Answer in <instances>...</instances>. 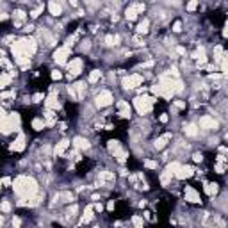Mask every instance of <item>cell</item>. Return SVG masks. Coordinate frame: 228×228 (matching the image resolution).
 I'll list each match as a JSON object with an SVG mask.
<instances>
[{
    "label": "cell",
    "instance_id": "38",
    "mask_svg": "<svg viewBox=\"0 0 228 228\" xmlns=\"http://www.w3.org/2000/svg\"><path fill=\"white\" fill-rule=\"evenodd\" d=\"M52 78H54V80H61V78H62V73L57 72V70H54V72H52Z\"/></svg>",
    "mask_w": 228,
    "mask_h": 228
},
{
    "label": "cell",
    "instance_id": "22",
    "mask_svg": "<svg viewBox=\"0 0 228 228\" xmlns=\"http://www.w3.org/2000/svg\"><path fill=\"white\" fill-rule=\"evenodd\" d=\"M11 82V75L9 73H0V89H4Z\"/></svg>",
    "mask_w": 228,
    "mask_h": 228
},
{
    "label": "cell",
    "instance_id": "42",
    "mask_svg": "<svg viewBox=\"0 0 228 228\" xmlns=\"http://www.w3.org/2000/svg\"><path fill=\"white\" fill-rule=\"evenodd\" d=\"M193 159H194V162H201V161H203V155H201V153H194Z\"/></svg>",
    "mask_w": 228,
    "mask_h": 228
},
{
    "label": "cell",
    "instance_id": "50",
    "mask_svg": "<svg viewBox=\"0 0 228 228\" xmlns=\"http://www.w3.org/2000/svg\"><path fill=\"white\" fill-rule=\"evenodd\" d=\"M177 52L180 54V56H184V54H185V48H182V46H178V48H177Z\"/></svg>",
    "mask_w": 228,
    "mask_h": 228
},
{
    "label": "cell",
    "instance_id": "35",
    "mask_svg": "<svg viewBox=\"0 0 228 228\" xmlns=\"http://www.w3.org/2000/svg\"><path fill=\"white\" fill-rule=\"evenodd\" d=\"M41 13H43V6H39L38 9H34V11H30V16H32V18H38L39 14H41Z\"/></svg>",
    "mask_w": 228,
    "mask_h": 228
},
{
    "label": "cell",
    "instance_id": "43",
    "mask_svg": "<svg viewBox=\"0 0 228 228\" xmlns=\"http://www.w3.org/2000/svg\"><path fill=\"white\" fill-rule=\"evenodd\" d=\"M216 173H225V164H223V162L216 166Z\"/></svg>",
    "mask_w": 228,
    "mask_h": 228
},
{
    "label": "cell",
    "instance_id": "16",
    "mask_svg": "<svg viewBox=\"0 0 228 228\" xmlns=\"http://www.w3.org/2000/svg\"><path fill=\"white\" fill-rule=\"evenodd\" d=\"M118 109H119V116L130 118V105H128L127 102H119L118 103Z\"/></svg>",
    "mask_w": 228,
    "mask_h": 228
},
{
    "label": "cell",
    "instance_id": "45",
    "mask_svg": "<svg viewBox=\"0 0 228 228\" xmlns=\"http://www.w3.org/2000/svg\"><path fill=\"white\" fill-rule=\"evenodd\" d=\"M175 107H177V109H184L185 102H175Z\"/></svg>",
    "mask_w": 228,
    "mask_h": 228
},
{
    "label": "cell",
    "instance_id": "5",
    "mask_svg": "<svg viewBox=\"0 0 228 228\" xmlns=\"http://www.w3.org/2000/svg\"><path fill=\"white\" fill-rule=\"evenodd\" d=\"M68 56H70V48H68V46H61V48H57V50L54 52V61H56L57 64H64Z\"/></svg>",
    "mask_w": 228,
    "mask_h": 228
},
{
    "label": "cell",
    "instance_id": "26",
    "mask_svg": "<svg viewBox=\"0 0 228 228\" xmlns=\"http://www.w3.org/2000/svg\"><path fill=\"white\" fill-rule=\"evenodd\" d=\"M114 157H116L119 162H125V161H127V151L121 150V148H118V150L114 151Z\"/></svg>",
    "mask_w": 228,
    "mask_h": 228
},
{
    "label": "cell",
    "instance_id": "51",
    "mask_svg": "<svg viewBox=\"0 0 228 228\" xmlns=\"http://www.w3.org/2000/svg\"><path fill=\"white\" fill-rule=\"evenodd\" d=\"M20 223H22V221H20L18 217H14V219H13V225H14V226H20Z\"/></svg>",
    "mask_w": 228,
    "mask_h": 228
},
{
    "label": "cell",
    "instance_id": "15",
    "mask_svg": "<svg viewBox=\"0 0 228 228\" xmlns=\"http://www.w3.org/2000/svg\"><path fill=\"white\" fill-rule=\"evenodd\" d=\"M48 9H50V13L54 14V16H61L62 14V7H61L59 2H54V0H52L50 4H48Z\"/></svg>",
    "mask_w": 228,
    "mask_h": 228
},
{
    "label": "cell",
    "instance_id": "33",
    "mask_svg": "<svg viewBox=\"0 0 228 228\" xmlns=\"http://www.w3.org/2000/svg\"><path fill=\"white\" fill-rule=\"evenodd\" d=\"M178 167H180V162H171V164H169V166H167L166 169H167L169 173H175V171L178 169Z\"/></svg>",
    "mask_w": 228,
    "mask_h": 228
},
{
    "label": "cell",
    "instance_id": "4",
    "mask_svg": "<svg viewBox=\"0 0 228 228\" xmlns=\"http://www.w3.org/2000/svg\"><path fill=\"white\" fill-rule=\"evenodd\" d=\"M141 82H143V77H141L139 73H134V75H130V77H127L123 80V86L127 89H134V87H137V86H141Z\"/></svg>",
    "mask_w": 228,
    "mask_h": 228
},
{
    "label": "cell",
    "instance_id": "2",
    "mask_svg": "<svg viewBox=\"0 0 228 228\" xmlns=\"http://www.w3.org/2000/svg\"><path fill=\"white\" fill-rule=\"evenodd\" d=\"M153 102H155V100L150 98V96H137V98L134 100V105H135V109H137L139 114H148V112L151 111Z\"/></svg>",
    "mask_w": 228,
    "mask_h": 228
},
{
    "label": "cell",
    "instance_id": "36",
    "mask_svg": "<svg viewBox=\"0 0 228 228\" xmlns=\"http://www.w3.org/2000/svg\"><path fill=\"white\" fill-rule=\"evenodd\" d=\"M145 166L148 167V169H157V162L155 161H146Z\"/></svg>",
    "mask_w": 228,
    "mask_h": 228
},
{
    "label": "cell",
    "instance_id": "29",
    "mask_svg": "<svg viewBox=\"0 0 228 228\" xmlns=\"http://www.w3.org/2000/svg\"><path fill=\"white\" fill-rule=\"evenodd\" d=\"M118 41H119V36H107V38H105V45H107V46L118 45Z\"/></svg>",
    "mask_w": 228,
    "mask_h": 228
},
{
    "label": "cell",
    "instance_id": "55",
    "mask_svg": "<svg viewBox=\"0 0 228 228\" xmlns=\"http://www.w3.org/2000/svg\"><path fill=\"white\" fill-rule=\"evenodd\" d=\"M196 2H198V0H196Z\"/></svg>",
    "mask_w": 228,
    "mask_h": 228
},
{
    "label": "cell",
    "instance_id": "31",
    "mask_svg": "<svg viewBox=\"0 0 228 228\" xmlns=\"http://www.w3.org/2000/svg\"><path fill=\"white\" fill-rule=\"evenodd\" d=\"M107 148H109V151H111V153H114V151H116L118 148H121V146H119V141H109Z\"/></svg>",
    "mask_w": 228,
    "mask_h": 228
},
{
    "label": "cell",
    "instance_id": "49",
    "mask_svg": "<svg viewBox=\"0 0 228 228\" xmlns=\"http://www.w3.org/2000/svg\"><path fill=\"white\" fill-rule=\"evenodd\" d=\"M159 119H161L162 123H166L167 119H169V118H167V114H161V118H159Z\"/></svg>",
    "mask_w": 228,
    "mask_h": 228
},
{
    "label": "cell",
    "instance_id": "40",
    "mask_svg": "<svg viewBox=\"0 0 228 228\" xmlns=\"http://www.w3.org/2000/svg\"><path fill=\"white\" fill-rule=\"evenodd\" d=\"M14 16H16V20H25L27 14H25L23 11H16V13H14Z\"/></svg>",
    "mask_w": 228,
    "mask_h": 228
},
{
    "label": "cell",
    "instance_id": "25",
    "mask_svg": "<svg viewBox=\"0 0 228 228\" xmlns=\"http://www.w3.org/2000/svg\"><path fill=\"white\" fill-rule=\"evenodd\" d=\"M102 77V72L100 70H93V72L89 73V82L91 84H95V82H98V78Z\"/></svg>",
    "mask_w": 228,
    "mask_h": 228
},
{
    "label": "cell",
    "instance_id": "18",
    "mask_svg": "<svg viewBox=\"0 0 228 228\" xmlns=\"http://www.w3.org/2000/svg\"><path fill=\"white\" fill-rule=\"evenodd\" d=\"M68 146H70V141H61V143H57V146H56V155H62V153H64V151H66V148Z\"/></svg>",
    "mask_w": 228,
    "mask_h": 228
},
{
    "label": "cell",
    "instance_id": "47",
    "mask_svg": "<svg viewBox=\"0 0 228 228\" xmlns=\"http://www.w3.org/2000/svg\"><path fill=\"white\" fill-rule=\"evenodd\" d=\"M2 184H4V185H11V178H9V177L2 178Z\"/></svg>",
    "mask_w": 228,
    "mask_h": 228
},
{
    "label": "cell",
    "instance_id": "46",
    "mask_svg": "<svg viewBox=\"0 0 228 228\" xmlns=\"http://www.w3.org/2000/svg\"><path fill=\"white\" fill-rule=\"evenodd\" d=\"M43 100V95H41V93H36V95H34V102H41Z\"/></svg>",
    "mask_w": 228,
    "mask_h": 228
},
{
    "label": "cell",
    "instance_id": "1",
    "mask_svg": "<svg viewBox=\"0 0 228 228\" xmlns=\"http://www.w3.org/2000/svg\"><path fill=\"white\" fill-rule=\"evenodd\" d=\"M13 185H14L16 194L23 196V198H30V196L38 191V184H36V180L30 178V177H18Z\"/></svg>",
    "mask_w": 228,
    "mask_h": 228
},
{
    "label": "cell",
    "instance_id": "41",
    "mask_svg": "<svg viewBox=\"0 0 228 228\" xmlns=\"http://www.w3.org/2000/svg\"><path fill=\"white\" fill-rule=\"evenodd\" d=\"M62 198H64V201H73V194H72V193H64Z\"/></svg>",
    "mask_w": 228,
    "mask_h": 228
},
{
    "label": "cell",
    "instance_id": "52",
    "mask_svg": "<svg viewBox=\"0 0 228 228\" xmlns=\"http://www.w3.org/2000/svg\"><path fill=\"white\" fill-rule=\"evenodd\" d=\"M217 161H219V162H223V164H225V162H226V159H225V155H217Z\"/></svg>",
    "mask_w": 228,
    "mask_h": 228
},
{
    "label": "cell",
    "instance_id": "37",
    "mask_svg": "<svg viewBox=\"0 0 228 228\" xmlns=\"http://www.w3.org/2000/svg\"><path fill=\"white\" fill-rule=\"evenodd\" d=\"M196 7H198V2L196 0H191L189 4H187V11H194Z\"/></svg>",
    "mask_w": 228,
    "mask_h": 228
},
{
    "label": "cell",
    "instance_id": "32",
    "mask_svg": "<svg viewBox=\"0 0 228 228\" xmlns=\"http://www.w3.org/2000/svg\"><path fill=\"white\" fill-rule=\"evenodd\" d=\"M0 210L2 212H11V203H9V201H2V203H0Z\"/></svg>",
    "mask_w": 228,
    "mask_h": 228
},
{
    "label": "cell",
    "instance_id": "34",
    "mask_svg": "<svg viewBox=\"0 0 228 228\" xmlns=\"http://www.w3.org/2000/svg\"><path fill=\"white\" fill-rule=\"evenodd\" d=\"M132 223L135 225V226H143V217H141V216H134L132 217Z\"/></svg>",
    "mask_w": 228,
    "mask_h": 228
},
{
    "label": "cell",
    "instance_id": "28",
    "mask_svg": "<svg viewBox=\"0 0 228 228\" xmlns=\"http://www.w3.org/2000/svg\"><path fill=\"white\" fill-rule=\"evenodd\" d=\"M103 180H114V173L111 171H100V182H103Z\"/></svg>",
    "mask_w": 228,
    "mask_h": 228
},
{
    "label": "cell",
    "instance_id": "54",
    "mask_svg": "<svg viewBox=\"0 0 228 228\" xmlns=\"http://www.w3.org/2000/svg\"><path fill=\"white\" fill-rule=\"evenodd\" d=\"M54 2H62V0H54Z\"/></svg>",
    "mask_w": 228,
    "mask_h": 228
},
{
    "label": "cell",
    "instance_id": "14",
    "mask_svg": "<svg viewBox=\"0 0 228 228\" xmlns=\"http://www.w3.org/2000/svg\"><path fill=\"white\" fill-rule=\"evenodd\" d=\"M73 146H75L77 150H87L89 148V141L84 139V137H75V139H73Z\"/></svg>",
    "mask_w": 228,
    "mask_h": 228
},
{
    "label": "cell",
    "instance_id": "19",
    "mask_svg": "<svg viewBox=\"0 0 228 228\" xmlns=\"http://www.w3.org/2000/svg\"><path fill=\"white\" fill-rule=\"evenodd\" d=\"M137 14H139V13H137L135 6H130L127 11H125V16H127V20H130V22H132V20H135V18H137Z\"/></svg>",
    "mask_w": 228,
    "mask_h": 228
},
{
    "label": "cell",
    "instance_id": "7",
    "mask_svg": "<svg viewBox=\"0 0 228 228\" xmlns=\"http://www.w3.org/2000/svg\"><path fill=\"white\" fill-rule=\"evenodd\" d=\"M112 103V95L109 91H102L100 95L96 96V105L98 107H107Z\"/></svg>",
    "mask_w": 228,
    "mask_h": 228
},
{
    "label": "cell",
    "instance_id": "39",
    "mask_svg": "<svg viewBox=\"0 0 228 228\" xmlns=\"http://www.w3.org/2000/svg\"><path fill=\"white\" fill-rule=\"evenodd\" d=\"M173 30H175V32H180V30H182V22H175L173 23Z\"/></svg>",
    "mask_w": 228,
    "mask_h": 228
},
{
    "label": "cell",
    "instance_id": "44",
    "mask_svg": "<svg viewBox=\"0 0 228 228\" xmlns=\"http://www.w3.org/2000/svg\"><path fill=\"white\" fill-rule=\"evenodd\" d=\"M93 210L102 212V210H103V205H102V203H96V205H93Z\"/></svg>",
    "mask_w": 228,
    "mask_h": 228
},
{
    "label": "cell",
    "instance_id": "27",
    "mask_svg": "<svg viewBox=\"0 0 228 228\" xmlns=\"http://www.w3.org/2000/svg\"><path fill=\"white\" fill-rule=\"evenodd\" d=\"M91 219H93V207L89 205V207H86V210H84V219L82 221L87 223V221H91Z\"/></svg>",
    "mask_w": 228,
    "mask_h": 228
},
{
    "label": "cell",
    "instance_id": "10",
    "mask_svg": "<svg viewBox=\"0 0 228 228\" xmlns=\"http://www.w3.org/2000/svg\"><path fill=\"white\" fill-rule=\"evenodd\" d=\"M23 148H25V135H23V134H20L16 139H14V143L11 145V150L13 151H22Z\"/></svg>",
    "mask_w": 228,
    "mask_h": 228
},
{
    "label": "cell",
    "instance_id": "12",
    "mask_svg": "<svg viewBox=\"0 0 228 228\" xmlns=\"http://www.w3.org/2000/svg\"><path fill=\"white\" fill-rule=\"evenodd\" d=\"M200 127L201 128H207V130H210V128H217V123L214 121L210 116H203L200 119Z\"/></svg>",
    "mask_w": 228,
    "mask_h": 228
},
{
    "label": "cell",
    "instance_id": "21",
    "mask_svg": "<svg viewBox=\"0 0 228 228\" xmlns=\"http://www.w3.org/2000/svg\"><path fill=\"white\" fill-rule=\"evenodd\" d=\"M45 127H46V123H45L41 118H34V119H32V128H34V130H38V132H39V130H43Z\"/></svg>",
    "mask_w": 228,
    "mask_h": 228
},
{
    "label": "cell",
    "instance_id": "30",
    "mask_svg": "<svg viewBox=\"0 0 228 228\" xmlns=\"http://www.w3.org/2000/svg\"><path fill=\"white\" fill-rule=\"evenodd\" d=\"M171 177H173V173H169V171H167V169H166V171L162 173V177H161V182H162V184H164V185H167V184H169V180H171Z\"/></svg>",
    "mask_w": 228,
    "mask_h": 228
},
{
    "label": "cell",
    "instance_id": "6",
    "mask_svg": "<svg viewBox=\"0 0 228 228\" xmlns=\"http://www.w3.org/2000/svg\"><path fill=\"white\" fill-rule=\"evenodd\" d=\"M173 175H175L178 180H184V178L193 177V175H194V169H193L191 166H182V164H180V167H178V169L173 173Z\"/></svg>",
    "mask_w": 228,
    "mask_h": 228
},
{
    "label": "cell",
    "instance_id": "23",
    "mask_svg": "<svg viewBox=\"0 0 228 228\" xmlns=\"http://www.w3.org/2000/svg\"><path fill=\"white\" fill-rule=\"evenodd\" d=\"M217 189H219L217 184H205V193L209 196H216L217 194Z\"/></svg>",
    "mask_w": 228,
    "mask_h": 228
},
{
    "label": "cell",
    "instance_id": "48",
    "mask_svg": "<svg viewBox=\"0 0 228 228\" xmlns=\"http://www.w3.org/2000/svg\"><path fill=\"white\" fill-rule=\"evenodd\" d=\"M75 212H77V207L73 205L72 209H70V210H68V214H70V216H75Z\"/></svg>",
    "mask_w": 228,
    "mask_h": 228
},
{
    "label": "cell",
    "instance_id": "24",
    "mask_svg": "<svg viewBox=\"0 0 228 228\" xmlns=\"http://www.w3.org/2000/svg\"><path fill=\"white\" fill-rule=\"evenodd\" d=\"M148 27H150V22H148V20H143V22L137 25L135 30H137V34H146L148 32Z\"/></svg>",
    "mask_w": 228,
    "mask_h": 228
},
{
    "label": "cell",
    "instance_id": "53",
    "mask_svg": "<svg viewBox=\"0 0 228 228\" xmlns=\"http://www.w3.org/2000/svg\"><path fill=\"white\" fill-rule=\"evenodd\" d=\"M107 209H109V210H114V201H109V205H107Z\"/></svg>",
    "mask_w": 228,
    "mask_h": 228
},
{
    "label": "cell",
    "instance_id": "20",
    "mask_svg": "<svg viewBox=\"0 0 228 228\" xmlns=\"http://www.w3.org/2000/svg\"><path fill=\"white\" fill-rule=\"evenodd\" d=\"M185 135H189V137H196L198 135V127L196 125H187V127L184 128Z\"/></svg>",
    "mask_w": 228,
    "mask_h": 228
},
{
    "label": "cell",
    "instance_id": "9",
    "mask_svg": "<svg viewBox=\"0 0 228 228\" xmlns=\"http://www.w3.org/2000/svg\"><path fill=\"white\" fill-rule=\"evenodd\" d=\"M45 105H46V109H52V111H57V109H59V102H57V96H56V89H52V95L45 100Z\"/></svg>",
    "mask_w": 228,
    "mask_h": 228
},
{
    "label": "cell",
    "instance_id": "17",
    "mask_svg": "<svg viewBox=\"0 0 228 228\" xmlns=\"http://www.w3.org/2000/svg\"><path fill=\"white\" fill-rule=\"evenodd\" d=\"M169 139H171V134H164L162 137H159V139L155 141V148H157V150H162V148L167 145V141H169Z\"/></svg>",
    "mask_w": 228,
    "mask_h": 228
},
{
    "label": "cell",
    "instance_id": "3",
    "mask_svg": "<svg viewBox=\"0 0 228 228\" xmlns=\"http://www.w3.org/2000/svg\"><path fill=\"white\" fill-rule=\"evenodd\" d=\"M84 89H86V84L84 82H77L73 86H68V93L72 96L73 100H80L84 96Z\"/></svg>",
    "mask_w": 228,
    "mask_h": 228
},
{
    "label": "cell",
    "instance_id": "13",
    "mask_svg": "<svg viewBox=\"0 0 228 228\" xmlns=\"http://www.w3.org/2000/svg\"><path fill=\"white\" fill-rule=\"evenodd\" d=\"M13 130H14V125H13V121L6 116V119H2V123H0V132L9 134V132H13Z\"/></svg>",
    "mask_w": 228,
    "mask_h": 228
},
{
    "label": "cell",
    "instance_id": "8",
    "mask_svg": "<svg viewBox=\"0 0 228 228\" xmlns=\"http://www.w3.org/2000/svg\"><path fill=\"white\" fill-rule=\"evenodd\" d=\"M68 68H70V77H77L78 73L82 72V59H73L70 64H68Z\"/></svg>",
    "mask_w": 228,
    "mask_h": 228
},
{
    "label": "cell",
    "instance_id": "11",
    "mask_svg": "<svg viewBox=\"0 0 228 228\" xmlns=\"http://www.w3.org/2000/svg\"><path fill=\"white\" fill-rule=\"evenodd\" d=\"M185 200L191 201V203H198L200 201V194L193 187H185Z\"/></svg>",
    "mask_w": 228,
    "mask_h": 228
}]
</instances>
